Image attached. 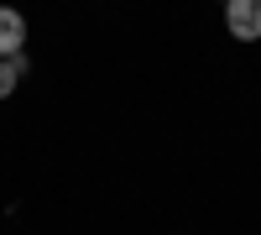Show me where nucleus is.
I'll return each instance as SVG.
<instances>
[{"mask_svg": "<svg viewBox=\"0 0 261 235\" xmlns=\"http://www.w3.org/2000/svg\"><path fill=\"white\" fill-rule=\"evenodd\" d=\"M225 27L235 42H261V0H225Z\"/></svg>", "mask_w": 261, "mask_h": 235, "instance_id": "obj_1", "label": "nucleus"}, {"mask_svg": "<svg viewBox=\"0 0 261 235\" xmlns=\"http://www.w3.org/2000/svg\"><path fill=\"white\" fill-rule=\"evenodd\" d=\"M11 53H27V16L0 6V58H11Z\"/></svg>", "mask_w": 261, "mask_h": 235, "instance_id": "obj_2", "label": "nucleus"}, {"mask_svg": "<svg viewBox=\"0 0 261 235\" xmlns=\"http://www.w3.org/2000/svg\"><path fill=\"white\" fill-rule=\"evenodd\" d=\"M32 68V58L27 53H11V58H0V99H11L16 94V84H21V73Z\"/></svg>", "mask_w": 261, "mask_h": 235, "instance_id": "obj_3", "label": "nucleus"}]
</instances>
